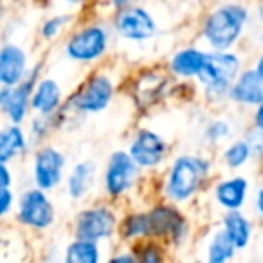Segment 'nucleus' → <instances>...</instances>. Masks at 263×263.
I'll list each match as a JSON object with an SVG mask.
<instances>
[{"label": "nucleus", "mask_w": 263, "mask_h": 263, "mask_svg": "<svg viewBox=\"0 0 263 263\" xmlns=\"http://www.w3.org/2000/svg\"><path fill=\"white\" fill-rule=\"evenodd\" d=\"M139 175V166L124 150H117L110 155L105 170V191L117 198L132 190Z\"/></svg>", "instance_id": "nucleus-10"}, {"label": "nucleus", "mask_w": 263, "mask_h": 263, "mask_svg": "<svg viewBox=\"0 0 263 263\" xmlns=\"http://www.w3.org/2000/svg\"><path fill=\"white\" fill-rule=\"evenodd\" d=\"M128 154L139 168H157L168 154V144L159 134L148 128H141L132 139Z\"/></svg>", "instance_id": "nucleus-11"}, {"label": "nucleus", "mask_w": 263, "mask_h": 263, "mask_svg": "<svg viewBox=\"0 0 263 263\" xmlns=\"http://www.w3.org/2000/svg\"><path fill=\"white\" fill-rule=\"evenodd\" d=\"M152 236H170L173 241H182L187 234V223L173 205H157L148 213Z\"/></svg>", "instance_id": "nucleus-13"}, {"label": "nucleus", "mask_w": 263, "mask_h": 263, "mask_svg": "<svg viewBox=\"0 0 263 263\" xmlns=\"http://www.w3.org/2000/svg\"><path fill=\"white\" fill-rule=\"evenodd\" d=\"M114 92H116V88H114L112 80L106 74H94L69 99L67 106L72 108L76 114L103 112L110 105V101H112Z\"/></svg>", "instance_id": "nucleus-6"}, {"label": "nucleus", "mask_w": 263, "mask_h": 263, "mask_svg": "<svg viewBox=\"0 0 263 263\" xmlns=\"http://www.w3.org/2000/svg\"><path fill=\"white\" fill-rule=\"evenodd\" d=\"M229 134H231V124L223 119L213 121V123H209L208 128H205V137H208L211 143H218V141L226 139V137H229Z\"/></svg>", "instance_id": "nucleus-28"}, {"label": "nucleus", "mask_w": 263, "mask_h": 263, "mask_svg": "<svg viewBox=\"0 0 263 263\" xmlns=\"http://www.w3.org/2000/svg\"><path fill=\"white\" fill-rule=\"evenodd\" d=\"M249 191V182L243 177H231L215 186V198L218 205L231 211H240V208L245 204Z\"/></svg>", "instance_id": "nucleus-17"}, {"label": "nucleus", "mask_w": 263, "mask_h": 263, "mask_svg": "<svg viewBox=\"0 0 263 263\" xmlns=\"http://www.w3.org/2000/svg\"><path fill=\"white\" fill-rule=\"evenodd\" d=\"M139 263H162V252L159 245L146 243L139 252Z\"/></svg>", "instance_id": "nucleus-30"}, {"label": "nucleus", "mask_w": 263, "mask_h": 263, "mask_svg": "<svg viewBox=\"0 0 263 263\" xmlns=\"http://www.w3.org/2000/svg\"><path fill=\"white\" fill-rule=\"evenodd\" d=\"M249 9L241 4H222L215 8L202 26V36L215 52H227L243 33Z\"/></svg>", "instance_id": "nucleus-1"}, {"label": "nucleus", "mask_w": 263, "mask_h": 263, "mask_svg": "<svg viewBox=\"0 0 263 263\" xmlns=\"http://www.w3.org/2000/svg\"><path fill=\"white\" fill-rule=\"evenodd\" d=\"M121 234H123V238H126V240L152 236L148 213H134V215H128L123 222V227H121Z\"/></svg>", "instance_id": "nucleus-25"}, {"label": "nucleus", "mask_w": 263, "mask_h": 263, "mask_svg": "<svg viewBox=\"0 0 263 263\" xmlns=\"http://www.w3.org/2000/svg\"><path fill=\"white\" fill-rule=\"evenodd\" d=\"M110 44V29L105 24H88L76 29L63 45V52L70 62L90 63L106 52Z\"/></svg>", "instance_id": "nucleus-4"}, {"label": "nucleus", "mask_w": 263, "mask_h": 263, "mask_svg": "<svg viewBox=\"0 0 263 263\" xmlns=\"http://www.w3.org/2000/svg\"><path fill=\"white\" fill-rule=\"evenodd\" d=\"M26 146L27 141L22 128L16 126V124L6 126L0 134V164H8L16 155L22 154Z\"/></svg>", "instance_id": "nucleus-21"}, {"label": "nucleus", "mask_w": 263, "mask_h": 263, "mask_svg": "<svg viewBox=\"0 0 263 263\" xmlns=\"http://www.w3.org/2000/svg\"><path fill=\"white\" fill-rule=\"evenodd\" d=\"M13 200H15V197H13L11 190H0V215H8L13 205Z\"/></svg>", "instance_id": "nucleus-31"}, {"label": "nucleus", "mask_w": 263, "mask_h": 263, "mask_svg": "<svg viewBox=\"0 0 263 263\" xmlns=\"http://www.w3.org/2000/svg\"><path fill=\"white\" fill-rule=\"evenodd\" d=\"M254 126H256V132L263 134V105L258 106L254 112Z\"/></svg>", "instance_id": "nucleus-34"}, {"label": "nucleus", "mask_w": 263, "mask_h": 263, "mask_svg": "<svg viewBox=\"0 0 263 263\" xmlns=\"http://www.w3.org/2000/svg\"><path fill=\"white\" fill-rule=\"evenodd\" d=\"M254 205H256V211L263 216V187H259L256 191V198H254Z\"/></svg>", "instance_id": "nucleus-35"}, {"label": "nucleus", "mask_w": 263, "mask_h": 263, "mask_svg": "<svg viewBox=\"0 0 263 263\" xmlns=\"http://www.w3.org/2000/svg\"><path fill=\"white\" fill-rule=\"evenodd\" d=\"M65 155L52 146H44L36 152L33 162V179L38 190L51 191L62 182Z\"/></svg>", "instance_id": "nucleus-12"}, {"label": "nucleus", "mask_w": 263, "mask_h": 263, "mask_svg": "<svg viewBox=\"0 0 263 263\" xmlns=\"http://www.w3.org/2000/svg\"><path fill=\"white\" fill-rule=\"evenodd\" d=\"M236 247L223 231H216L208 245V263H229Z\"/></svg>", "instance_id": "nucleus-24"}, {"label": "nucleus", "mask_w": 263, "mask_h": 263, "mask_svg": "<svg viewBox=\"0 0 263 263\" xmlns=\"http://www.w3.org/2000/svg\"><path fill=\"white\" fill-rule=\"evenodd\" d=\"M251 155H252L251 143L245 139H240V141L231 143L229 146L223 150L222 159H223V164H226L227 168L236 170V168H241V166L251 159Z\"/></svg>", "instance_id": "nucleus-26"}, {"label": "nucleus", "mask_w": 263, "mask_h": 263, "mask_svg": "<svg viewBox=\"0 0 263 263\" xmlns=\"http://www.w3.org/2000/svg\"><path fill=\"white\" fill-rule=\"evenodd\" d=\"M240 56L234 52H209L208 63L200 76L197 78L204 87L208 98L220 101L222 98H229L231 87L240 76Z\"/></svg>", "instance_id": "nucleus-3"}, {"label": "nucleus", "mask_w": 263, "mask_h": 263, "mask_svg": "<svg viewBox=\"0 0 263 263\" xmlns=\"http://www.w3.org/2000/svg\"><path fill=\"white\" fill-rule=\"evenodd\" d=\"M166 90V81L162 80V76L157 74H143L139 78V81L136 83V99L141 105H148V103L157 101V98H161Z\"/></svg>", "instance_id": "nucleus-23"}, {"label": "nucleus", "mask_w": 263, "mask_h": 263, "mask_svg": "<svg viewBox=\"0 0 263 263\" xmlns=\"http://www.w3.org/2000/svg\"><path fill=\"white\" fill-rule=\"evenodd\" d=\"M108 263H139V256L132 254V252H121L108 259Z\"/></svg>", "instance_id": "nucleus-32"}, {"label": "nucleus", "mask_w": 263, "mask_h": 263, "mask_svg": "<svg viewBox=\"0 0 263 263\" xmlns=\"http://www.w3.org/2000/svg\"><path fill=\"white\" fill-rule=\"evenodd\" d=\"M209 52L197 47H186L175 52L170 62V69L179 78H198L208 63Z\"/></svg>", "instance_id": "nucleus-18"}, {"label": "nucleus", "mask_w": 263, "mask_h": 263, "mask_svg": "<svg viewBox=\"0 0 263 263\" xmlns=\"http://www.w3.org/2000/svg\"><path fill=\"white\" fill-rule=\"evenodd\" d=\"M209 170H211V164L204 157H197V155L177 157L166 177V197L177 204L190 200L204 184L205 177L209 175Z\"/></svg>", "instance_id": "nucleus-2"}, {"label": "nucleus", "mask_w": 263, "mask_h": 263, "mask_svg": "<svg viewBox=\"0 0 263 263\" xmlns=\"http://www.w3.org/2000/svg\"><path fill=\"white\" fill-rule=\"evenodd\" d=\"M96 180V164L92 161H81L72 168L67 179V193L70 198H83L92 190Z\"/></svg>", "instance_id": "nucleus-19"}, {"label": "nucleus", "mask_w": 263, "mask_h": 263, "mask_svg": "<svg viewBox=\"0 0 263 263\" xmlns=\"http://www.w3.org/2000/svg\"><path fill=\"white\" fill-rule=\"evenodd\" d=\"M114 15V31L130 42H146L157 34V22L154 15L143 6L121 2Z\"/></svg>", "instance_id": "nucleus-5"}, {"label": "nucleus", "mask_w": 263, "mask_h": 263, "mask_svg": "<svg viewBox=\"0 0 263 263\" xmlns=\"http://www.w3.org/2000/svg\"><path fill=\"white\" fill-rule=\"evenodd\" d=\"M223 233L229 236V240L234 243L236 249H245L251 241L252 227L247 216H243L240 211H231L226 213L222 220Z\"/></svg>", "instance_id": "nucleus-20"}, {"label": "nucleus", "mask_w": 263, "mask_h": 263, "mask_svg": "<svg viewBox=\"0 0 263 263\" xmlns=\"http://www.w3.org/2000/svg\"><path fill=\"white\" fill-rule=\"evenodd\" d=\"M117 216L106 205H94V208L83 209L78 215L74 223V234L76 240L96 241L106 240L116 233Z\"/></svg>", "instance_id": "nucleus-7"}, {"label": "nucleus", "mask_w": 263, "mask_h": 263, "mask_svg": "<svg viewBox=\"0 0 263 263\" xmlns=\"http://www.w3.org/2000/svg\"><path fill=\"white\" fill-rule=\"evenodd\" d=\"M101 251L96 241L74 240L67 245L63 263H99Z\"/></svg>", "instance_id": "nucleus-22"}, {"label": "nucleus", "mask_w": 263, "mask_h": 263, "mask_svg": "<svg viewBox=\"0 0 263 263\" xmlns=\"http://www.w3.org/2000/svg\"><path fill=\"white\" fill-rule=\"evenodd\" d=\"M72 22V15H54L51 18H47L40 27V36L45 40H51L56 34H60V31Z\"/></svg>", "instance_id": "nucleus-27"}, {"label": "nucleus", "mask_w": 263, "mask_h": 263, "mask_svg": "<svg viewBox=\"0 0 263 263\" xmlns=\"http://www.w3.org/2000/svg\"><path fill=\"white\" fill-rule=\"evenodd\" d=\"M254 70H256V72L259 74V76H261V80H263V54L259 56V58H258V62H256V65H254Z\"/></svg>", "instance_id": "nucleus-36"}, {"label": "nucleus", "mask_w": 263, "mask_h": 263, "mask_svg": "<svg viewBox=\"0 0 263 263\" xmlns=\"http://www.w3.org/2000/svg\"><path fill=\"white\" fill-rule=\"evenodd\" d=\"M27 70V54L16 44H4L0 49V83L4 87H18Z\"/></svg>", "instance_id": "nucleus-14"}, {"label": "nucleus", "mask_w": 263, "mask_h": 263, "mask_svg": "<svg viewBox=\"0 0 263 263\" xmlns=\"http://www.w3.org/2000/svg\"><path fill=\"white\" fill-rule=\"evenodd\" d=\"M229 99L238 105L261 106L263 105V80L254 69H247L238 76L231 87Z\"/></svg>", "instance_id": "nucleus-15"}, {"label": "nucleus", "mask_w": 263, "mask_h": 263, "mask_svg": "<svg viewBox=\"0 0 263 263\" xmlns=\"http://www.w3.org/2000/svg\"><path fill=\"white\" fill-rule=\"evenodd\" d=\"M16 218L20 223L36 231L51 227L54 222V208H52L47 193L38 187L24 191L18 198Z\"/></svg>", "instance_id": "nucleus-9"}, {"label": "nucleus", "mask_w": 263, "mask_h": 263, "mask_svg": "<svg viewBox=\"0 0 263 263\" xmlns=\"http://www.w3.org/2000/svg\"><path fill=\"white\" fill-rule=\"evenodd\" d=\"M51 126H52V117L38 116V117H34V119L31 121V130L29 132H31V136H33V139L42 141L49 134Z\"/></svg>", "instance_id": "nucleus-29"}, {"label": "nucleus", "mask_w": 263, "mask_h": 263, "mask_svg": "<svg viewBox=\"0 0 263 263\" xmlns=\"http://www.w3.org/2000/svg\"><path fill=\"white\" fill-rule=\"evenodd\" d=\"M11 186V172L8 164H0V190H9Z\"/></svg>", "instance_id": "nucleus-33"}, {"label": "nucleus", "mask_w": 263, "mask_h": 263, "mask_svg": "<svg viewBox=\"0 0 263 263\" xmlns=\"http://www.w3.org/2000/svg\"><path fill=\"white\" fill-rule=\"evenodd\" d=\"M62 106V88L52 78L38 81L31 98V108L44 117H54Z\"/></svg>", "instance_id": "nucleus-16"}, {"label": "nucleus", "mask_w": 263, "mask_h": 263, "mask_svg": "<svg viewBox=\"0 0 263 263\" xmlns=\"http://www.w3.org/2000/svg\"><path fill=\"white\" fill-rule=\"evenodd\" d=\"M258 18L263 22V4H261V6H258Z\"/></svg>", "instance_id": "nucleus-37"}, {"label": "nucleus", "mask_w": 263, "mask_h": 263, "mask_svg": "<svg viewBox=\"0 0 263 263\" xmlns=\"http://www.w3.org/2000/svg\"><path fill=\"white\" fill-rule=\"evenodd\" d=\"M259 40H261V45H263V31H261V36H259Z\"/></svg>", "instance_id": "nucleus-38"}, {"label": "nucleus", "mask_w": 263, "mask_h": 263, "mask_svg": "<svg viewBox=\"0 0 263 263\" xmlns=\"http://www.w3.org/2000/svg\"><path fill=\"white\" fill-rule=\"evenodd\" d=\"M38 70H40V65H34L18 87H2V90H0V108L8 116L11 124L20 126V123L26 119L33 92L40 81Z\"/></svg>", "instance_id": "nucleus-8"}]
</instances>
